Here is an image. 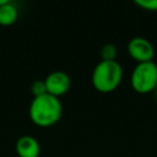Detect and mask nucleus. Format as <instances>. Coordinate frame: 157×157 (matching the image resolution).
<instances>
[{"mask_svg": "<svg viewBox=\"0 0 157 157\" xmlns=\"http://www.w3.org/2000/svg\"><path fill=\"white\" fill-rule=\"evenodd\" d=\"M29 118L31 120L42 128H48L59 121L63 113V105L59 98L43 94L34 97L29 104Z\"/></svg>", "mask_w": 157, "mask_h": 157, "instance_id": "nucleus-1", "label": "nucleus"}, {"mask_svg": "<svg viewBox=\"0 0 157 157\" xmlns=\"http://www.w3.org/2000/svg\"><path fill=\"white\" fill-rule=\"evenodd\" d=\"M123 78V67L117 61L101 60L92 71V85L102 93H109L118 88Z\"/></svg>", "mask_w": 157, "mask_h": 157, "instance_id": "nucleus-2", "label": "nucleus"}, {"mask_svg": "<svg viewBox=\"0 0 157 157\" xmlns=\"http://www.w3.org/2000/svg\"><path fill=\"white\" fill-rule=\"evenodd\" d=\"M131 87L137 93H150L157 86V65L153 61L137 63L130 77Z\"/></svg>", "mask_w": 157, "mask_h": 157, "instance_id": "nucleus-3", "label": "nucleus"}, {"mask_svg": "<svg viewBox=\"0 0 157 157\" xmlns=\"http://www.w3.org/2000/svg\"><path fill=\"white\" fill-rule=\"evenodd\" d=\"M128 53L137 63H147L155 56V47L144 37H134L128 43Z\"/></svg>", "mask_w": 157, "mask_h": 157, "instance_id": "nucleus-4", "label": "nucleus"}, {"mask_svg": "<svg viewBox=\"0 0 157 157\" xmlns=\"http://www.w3.org/2000/svg\"><path fill=\"white\" fill-rule=\"evenodd\" d=\"M47 93L59 98L65 94L71 86V78L65 71H53L44 78Z\"/></svg>", "mask_w": 157, "mask_h": 157, "instance_id": "nucleus-5", "label": "nucleus"}, {"mask_svg": "<svg viewBox=\"0 0 157 157\" xmlns=\"http://www.w3.org/2000/svg\"><path fill=\"white\" fill-rule=\"evenodd\" d=\"M15 150L18 157H39L40 155V145L31 135L20 136L16 141Z\"/></svg>", "mask_w": 157, "mask_h": 157, "instance_id": "nucleus-6", "label": "nucleus"}, {"mask_svg": "<svg viewBox=\"0 0 157 157\" xmlns=\"http://www.w3.org/2000/svg\"><path fill=\"white\" fill-rule=\"evenodd\" d=\"M18 18V10L11 2L7 1L5 5L0 6V25L1 26H11Z\"/></svg>", "mask_w": 157, "mask_h": 157, "instance_id": "nucleus-7", "label": "nucleus"}, {"mask_svg": "<svg viewBox=\"0 0 157 157\" xmlns=\"http://www.w3.org/2000/svg\"><path fill=\"white\" fill-rule=\"evenodd\" d=\"M99 55H101V60H105V61H113L117 59L118 55V49L114 44L112 43H107L104 44L101 50H99Z\"/></svg>", "mask_w": 157, "mask_h": 157, "instance_id": "nucleus-8", "label": "nucleus"}, {"mask_svg": "<svg viewBox=\"0 0 157 157\" xmlns=\"http://www.w3.org/2000/svg\"><path fill=\"white\" fill-rule=\"evenodd\" d=\"M31 92L33 94V98L47 94V88H45L44 80H36L31 86Z\"/></svg>", "mask_w": 157, "mask_h": 157, "instance_id": "nucleus-9", "label": "nucleus"}, {"mask_svg": "<svg viewBox=\"0 0 157 157\" xmlns=\"http://www.w3.org/2000/svg\"><path fill=\"white\" fill-rule=\"evenodd\" d=\"M135 4L146 11H157V0H135Z\"/></svg>", "mask_w": 157, "mask_h": 157, "instance_id": "nucleus-10", "label": "nucleus"}, {"mask_svg": "<svg viewBox=\"0 0 157 157\" xmlns=\"http://www.w3.org/2000/svg\"><path fill=\"white\" fill-rule=\"evenodd\" d=\"M9 0H0V6H2V5H5L6 2H7Z\"/></svg>", "mask_w": 157, "mask_h": 157, "instance_id": "nucleus-11", "label": "nucleus"}, {"mask_svg": "<svg viewBox=\"0 0 157 157\" xmlns=\"http://www.w3.org/2000/svg\"><path fill=\"white\" fill-rule=\"evenodd\" d=\"M155 92H156V97H157V86H156V88H155Z\"/></svg>", "mask_w": 157, "mask_h": 157, "instance_id": "nucleus-12", "label": "nucleus"}]
</instances>
